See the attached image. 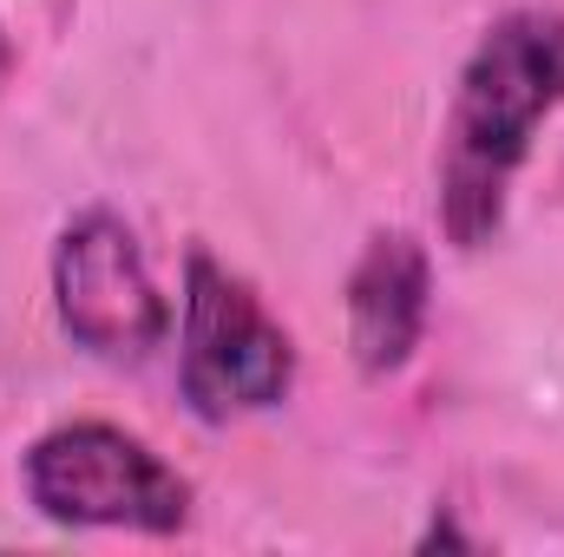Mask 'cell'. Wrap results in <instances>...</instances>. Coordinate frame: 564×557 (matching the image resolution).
I'll return each mask as SVG.
<instances>
[{
    "mask_svg": "<svg viewBox=\"0 0 564 557\" xmlns=\"http://www.w3.org/2000/svg\"><path fill=\"white\" fill-rule=\"evenodd\" d=\"M564 106V13L519 7L486 26L459 66L440 132V230L453 250H486L539 125Z\"/></svg>",
    "mask_w": 564,
    "mask_h": 557,
    "instance_id": "obj_1",
    "label": "cell"
},
{
    "mask_svg": "<svg viewBox=\"0 0 564 557\" xmlns=\"http://www.w3.org/2000/svg\"><path fill=\"white\" fill-rule=\"evenodd\" d=\"M7 59H13V53H7V26H0V79H7Z\"/></svg>",
    "mask_w": 564,
    "mask_h": 557,
    "instance_id": "obj_6",
    "label": "cell"
},
{
    "mask_svg": "<svg viewBox=\"0 0 564 557\" xmlns=\"http://www.w3.org/2000/svg\"><path fill=\"white\" fill-rule=\"evenodd\" d=\"M177 387L191 414L224 426L243 414H270L295 387V341L263 295L230 276L210 250L184 263V315H177Z\"/></svg>",
    "mask_w": 564,
    "mask_h": 557,
    "instance_id": "obj_3",
    "label": "cell"
},
{
    "mask_svg": "<svg viewBox=\"0 0 564 557\" xmlns=\"http://www.w3.org/2000/svg\"><path fill=\"white\" fill-rule=\"evenodd\" d=\"M26 499L40 518L73 532H144L171 538L191 525V479L164 466L139 433L106 419L53 426L26 446Z\"/></svg>",
    "mask_w": 564,
    "mask_h": 557,
    "instance_id": "obj_2",
    "label": "cell"
},
{
    "mask_svg": "<svg viewBox=\"0 0 564 557\" xmlns=\"http://www.w3.org/2000/svg\"><path fill=\"white\" fill-rule=\"evenodd\" d=\"M53 315L73 348L99 361H144L171 335V302L139 237L112 210H79L53 243Z\"/></svg>",
    "mask_w": 564,
    "mask_h": 557,
    "instance_id": "obj_4",
    "label": "cell"
},
{
    "mask_svg": "<svg viewBox=\"0 0 564 557\" xmlns=\"http://www.w3.org/2000/svg\"><path fill=\"white\" fill-rule=\"evenodd\" d=\"M433 315V256L421 237L381 230L348 270V354L368 381H394Z\"/></svg>",
    "mask_w": 564,
    "mask_h": 557,
    "instance_id": "obj_5",
    "label": "cell"
}]
</instances>
